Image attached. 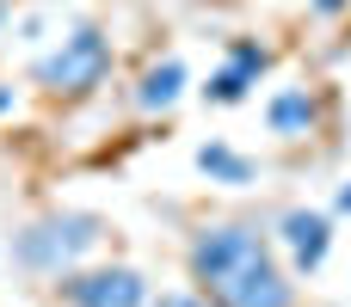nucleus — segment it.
Returning a JSON list of instances; mask_svg holds the SVG:
<instances>
[{"label":"nucleus","mask_w":351,"mask_h":307,"mask_svg":"<svg viewBox=\"0 0 351 307\" xmlns=\"http://www.w3.org/2000/svg\"><path fill=\"white\" fill-rule=\"evenodd\" d=\"M191 277L210 307H296V283L278 265L271 240L247 222L204 228L191 240Z\"/></svg>","instance_id":"nucleus-1"},{"label":"nucleus","mask_w":351,"mask_h":307,"mask_svg":"<svg viewBox=\"0 0 351 307\" xmlns=\"http://www.w3.org/2000/svg\"><path fill=\"white\" fill-rule=\"evenodd\" d=\"M99 240H105V222H99V215H86V209H56V215H37L31 228L12 234V265H19V271H37V277H62V271H74Z\"/></svg>","instance_id":"nucleus-2"},{"label":"nucleus","mask_w":351,"mask_h":307,"mask_svg":"<svg viewBox=\"0 0 351 307\" xmlns=\"http://www.w3.org/2000/svg\"><path fill=\"white\" fill-rule=\"evenodd\" d=\"M111 62H117L111 37H105L99 25H74V31L37 62V86L56 92V98H86V92H99V86L111 80Z\"/></svg>","instance_id":"nucleus-3"},{"label":"nucleus","mask_w":351,"mask_h":307,"mask_svg":"<svg viewBox=\"0 0 351 307\" xmlns=\"http://www.w3.org/2000/svg\"><path fill=\"white\" fill-rule=\"evenodd\" d=\"M68 307H148V277L136 265H99V271H62Z\"/></svg>","instance_id":"nucleus-4"},{"label":"nucleus","mask_w":351,"mask_h":307,"mask_svg":"<svg viewBox=\"0 0 351 307\" xmlns=\"http://www.w3.org/2000/svg\"><path fill=\"white\" fill-rule=\"evenodd\" d=\"M271 68V49L259 43V37H234L228 43V62L210 74V86H204V98L210 105H241L253 86H259V74Z\"/></svg>","instance_id":"nucleus-5"},{"label":"nucleus","mask_w":351,"mask_h":307,"mask_svg":"<svg viewBox=\"0 0 351 307\" xmlns=\"http://www.w3.org/2000/svg\"><path fill=\"white\" fill-rule=\"evenodd\" d=\"M278 240H284L290 265H296L302 277H315V271L327 265V252H333V215H327V209H290V215L278 222Z\"/></svg>","instance_id":"nucleus-6"},{"label":"nucleus","mask_w":351,"mask_h":307,"mask_svg":"<svg viewBox=\"0 0 351 307\" xmlns=\"http://www.w3.org/2000/svg\"><path fill=\"white\" fill-rule=\"evenodd\" d=\"M315 123H321V98H315V86H284V92L265 98V129H271V135L302 142V135H315Z\"/></svg>","instance_id":"nucleus-7"},{"label":"nucleus","mask_w":351,"mask_h":307,"mask_svg":"<svg viewBox=\"0 0 351 307\" xmlns=\"http://www.w3.org/2000/svg\"><path fill=\"white\" fill-rule=\"evenodd\" d=\"M185 86H191L185 62H179V55H167V62H154V68L142 74V86H136V105H142V111H173V105L185 98Z\"/></svg>","instance_id":"nucleus-8"},{"label":"nucleus","mask_w":351,"mask_h":307,"mask_svg":"<svg viewBox=\"0 0 351 307\" xmlns=\"http://www.w3.org/2000/svg\"><path fill=\"white\" fill-rule=\"evenodd\" d=\"M197 172H210V185H253L259 178V166L247 154H234L228 142H204L197 148Z\"/></svg>","instance_id":"nucleus-9"},{"label":"nucleus","mask_w":351,"mask_h":307,"mask_svg":"<svg viewBox=\"0 0 351 307\" xmlns=\"http://www.w3.org/2000/svg\"><path fill=\"white\" fill-rule=\"evenodd\" d=\"M148 307H210L204 295H148Z\"/></svg>","instance_id":"nucleus-10"},{"label":"nucleus","mask_w":351,"mask_h":307,"mask_svg":"<svg viewBox=\"0 0 351 307\" xmlns=\"http://www.w3.org/2000/svg\"><path fill=\"white\" fill-rule=\"evenodd\" d=\"M308 6H315V12H327V18H333V12H346L351 0H308Z\"/></svg>","instance_id":"nucleus-11"},{"label":"nucleus","mask_w":351,"mask_h":307,"mask_svg":"<svg viewBox=\"0 0 351 307\" xmlns=\"http://www.w3.org/2000/svg\"><path fill=\"white\" fill-rule=\"evenodd\" d=\"M333 209H339V215H351V185H339V197H333Z\"/></svg>","instance_id":"nucleus-12"},{"label":"nucleus","mask_w":351,"mask_h":307,"mask_svg":"<svg viewBox=\"0 0 351 307\" xmlns=\"http://www.w3.org/2000/svg\"><path fill=\"white\" fill-rule=\"evenodd\" d=\"M6 111H12V86H0V117H6Z\"/></svg>","instance_id":"nucleus-13"},{"label":"nucleus","mask_w":351,"mask_h":307,"mask_svg":"<svg viewBox=\"0 0 351 307\" xmlns=\"http://www.w3.org/2000/svg\"><path fill=\"white\" fill-rule=\"evenodd\" d=\"M6 25H12V0H0V31H6Z\"/></svg>","instance_id":"nucleus-14"}]
</instances>
